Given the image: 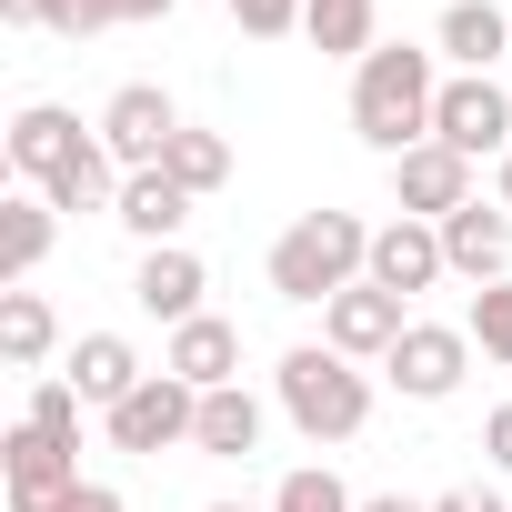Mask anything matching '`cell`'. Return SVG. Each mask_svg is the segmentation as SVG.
Returning a JSON list of instances; mask_svg holds the SVG:
<instances>
[{
  "mask_svg": "<svg viewBox=\"0 0 512 512\" xmlns=\"http://www.w3.org/2000/svg\"><path fill=\"white\" fill-rule=\"evenodd\" d=\"M432 101H442V51L382 41L372 61H352V131H362L382 161H402V151L432 141Z\"/></svg>",
  "mask_w": 512,
  "mask_h": 512,
  "instance_id": "cell-1",
  "label": "cell"
},
{
  "mask_svg": "<svg viewBox=\"0 0 512 512\" xmlns=\"http://www.w3.org/2000/svg\"><path fill=\"white\" fill-rule=\"evenodd\" d=\"M362 272H372V221H362V211H302V221L272 241V262H262L272 302H332V292H352Z\"/></svg>",
  "mask_w": 512,
  "mask_h": 512,
  "instance_id": "cell-2",
  "label": "cell"
},
{
  "mask_svg": "<svg viewBox=\"0 0 512 512\" xmlns=\"http://www.w3.org/2000/svg\"><path fill=\"white\" fill-rule=\"evenodd\" d=\"M272 392H282V422H292L312 452H332V442H352V432L372 422V372L342 362L332 342H292L282 372H272Z\"/></svg>",
  "mask_w": 512,
  "mask_h": 512,
  "instance_id": "cell-3",
  "label": "cell"
},
{
  "mask_svg": "<svg viewBox=\"0 0 512 512\" xmlns=\"http://www.w3.org/2000/svg\"><path fill=\"white\" fill-rule=\"evenodd\" d=\"M432 141H452L462 161H502V151H512V91H502L492 71H442Z\"/></svg>",
  "mask_w": 512,
  "mask_h": 512,
  "instance_id": "cell-4",
  "label": "cell"
},
{
  "mask_svg": "<svg viewBox=\"0 0 512 512\" xmlns=\"http://www.w3.org/2000/svg\"><path fill=\"white\" fill-rule=\"evenodd\" d=\"M101 151L121 161V171H161V151L181 141V111H171V91L161 81H121L111 101H101Z\"/></svg>",
  "mask_w": 512,
  "mask_h": 512,
  "instance_id": "cell-5",
  "label": "cell"
},
{
  "mask_svg": "<svg viewBox=\"0 0 512 512\" xmlns=\"http://www.w3.org/2000/svg\"><path fill=\"white\" fill-rule=\"evenodd\" d=\"M462 372H472V332H462V322H412V332L392 342V362H382V382H392L402 402H452Z\"/></svg>",
  "mask_w": 512,
  "mask_h": 512,
  "instance_id": "cell-6",
  "label": "cell"
},
{
  "mask_svg": "<svg viewBox=\"0 0 512 512\" xmlns=\"http://www.w3.org/2000/svg\"><path fill=\"white\" fill-rule=\"evenodd\" d=\"M111 422V442L121 452H191V432H201V392L181 382V372H151L121 412H101Z\"/></svg>",
  "mask_w": 512,
  "mask_h": 512,
  "instance_id": "cell-7",
  "label": "cell"
},
{
  "mask_svg": "<svg viewBox=\"0 0 512 512\" xmlns=\"http://www.w3.org/2000/svg\"><path fill=\"white\" fill-rule=\"evenodd\" d=\"M412 332V302L402 292H382V282H352V292H332L322 302V342L342 352V362H392V342Z\"/></svg>",
  "mask_w": 512,
  "mask_h": 512,
  "instance_id": "cell-8",
  "label": "cell"
},
{
  "mask_svg": "<svg viewBox=\"0 0 512 512\" xmlns=\"http://www.w3.org/2000/svg\"><path fill=\"white\" fill-rule=\"evenodd\" d=\"M71 482H81V452H71V442H51V432H31V422L0 432V492H11V512H51Z\"/></svg>",
  "mask_w": 512,
  "mask_h": 512,
  "instance_id": "cell-9",
  "label": "cell"
},
{
  "mask_svg": "<svg viewBox=\"0 0 512 512\" xmlns=\"http://www.w3.org/2000/svg\"><path fill=\"white\" fill-rule=\"evenodd\" d=\"M462 201H482V191H472V161H462L452 141H422V151L392 161V211H412V221H452Z\"/></svg>",
  "mask_w": 512,
  "mask_h": 512,
  "instance_id": "cell-10",
  "label": "cell"
},
{
  "mask_svg": "<svg viewBox=\"0 0 512 512\" xmlns=\"http://www.w3.org/2000/svg\"><path fill=\"white\" fill-rule=\"evenodd\" d=\"M452 262H442V221H412V211H392V221H372V272L362 282H382V292H432Z\"/></svg>",
  "mask_w": 512,
  "mask_h": 512,
  "instance_id": "cell-11",
  "label": "cell"
},
{
  "mask_svg": "<svg viewBox=\"0 0 512 512\" xmlns=\"http://www.w3.org/2000/svg\"><path fill=\"white\" fill-rule=\"evenodd\" d=\"M101 131H81V111H61V101H31L21 121H11V171L31 181V191H51L81 151H91Z\"/></svg>",
  "mask_w": 512,
  "mask_h": 512,
  "instance_id": "cell-12",
  "label": "cell"
},
{
  "mask_svg": "<svg viewBox=\"0 0 512 512\" xmlns=\"http://www.w3.org/2000/svg\"><path fill=\"white\" fill-rule=\"evenodd\" d=\"M201 292H211V272H201V251H181V241L141 251V272H131V302H141V312H151L161 332L201 322Z\"/></svg>",
  "mask_w": 512,
  "mask_h": 512,
  "instance_id": "cell-13",
  "label": "cell"
},
{
  "mask_svg": "<svg viewBox=\"0 0 512 512\" xmlns=\"http://www.w3.org/2000/svg\"><path fill=\"white\" fill-rule=\"evenodd\" d=\"M61 382H71L91 412H121V402L151 382V362H141L121 332H81V342H71V362H61Z\"/></svg>",
  "mask_w": 512,
  "mask_h": 512,
  "instance_id": "cell-14",
  "label": "cell"
},
{
  "mask_svg": "<svg viewBox=\"0 0 512 512\" xmlns=\"http://www.w3.org/2000/svg\"><path fill=\"white\" fill-rule=\"evenodd\" d=\"M161 372H181L191 392H231V382H241V322H221V312L181 322L171 352H161Z\"/></svg>",
  "mask_w": 512,
  "mask_h": 512,
  "instance_id": "cell-15",
  "label": "cell"
},
{
  "mask_svg": "<svg viewBox=\"0 0 512 512\" xmlns=\"http://www.w3.org/2000/svg\"><path fill=\"white\" fill-rule=\"evenodd\" d=\"M442 262L482 292V282H512V221L502 211H482V201H462L452 221H442Z\"/></svg>",
  "mask_w": 512,
  "mask_h": 512,
  "instance_id": "cell-16",
  "label": "cell"
},
{
  "mask_svg": "<svg viewBox=\"0 0 512 512\" xmlns=\"http://www.w3.org/2000/svg\"><path fill=\"white\" fill-rule=\"evenodd\" d=\"M262 432H272L262 392L231 382V392H201V432H191V452H201V462H251V452H262Z\"/></svg>",
  "mask_w": 512,
  "mask_h": 512,
  "instance_id": "cell-17",
  "label": "cell"
},
{
  "mask_svg": "<svg viewBox=\"0 0 512 512\" xmlns=\"http://www.w3.org/2000/svg\"><path fill=\"white\" fill-rule=\"evenodd\" d=\"M111 221H121L141 251H161V241H181V221H191V191H181L171 171H131V181H121V201H111Z\"/></svg>",
  "mask_w": 512,
  "mask_h": 512,
  "instance_id": "cell-18",
  "label": "cell"
},
{
  "mask_svg": "<svg viewBox=\"0 0 512 512\" xmlns=\"http://www.w3.org/2000/svg\"><path fill=\"white\" fill-rule=\"evenodd\" d=\"M432 51H442L452 71H492V61L512 51V11H502V0H452L442 31H432Z\"/></svg>",
  "mask_w": 512,
  "mask_h": 512,
  "instance_id": "cell-19",
  "label": "cell"
},
{
  "mask_svg": "<svg viewBox=\"0 0 512 512\" xmlns=\"http://www.w3.org/2000/svg\"><path fill=\"white\" fill-rule=\"evenodd\" d=\"M302 41L322 61H372L382 51V0H302Z\"/></svg>",
  "mask_w": 512,
  "mask_h": 512,
  "instance_id": "cell-20",
  "label": "cell"
},
{
  "mask_svg": "<svg viewBox=\"0 0 512 512\" xmlns=\"http://www.w3.org/2000/svg\"><path fill=\"white\" fill-rule=\"evenodd\" d=\"M51 241H61V211L41 201V191H21V201H0V282H31L41 262H51Z\"/></svg>",
  "mask_w": 512,
  "mask_h": 512,
  "instance_id": "cell-21",
  "label": "cell"
},
{
  "mask_svg": "<svg viewBox=\"0 0 512 512\" xmlns=\"http://www.w3.org/2000/svg\"><path fill=\"white\" fill-rule=\"evenodd\" d=\"M51 342H61V322H51V302H41L31 282H21V292H0V362H11V372H41Z\"/></svg>",
  "mask_w": 512,
  "mask_h": 512,
  "instance_id": "cell-22",
  "label": "cell"
},
{
  "mask_svg": "<svg viewBox=\"0 0 512 512\" xmlns=\"http://www.w3.org/2000/svg\"><path fill=\"white\" fill-rule=\"evenodd\" d=\"M161 171H171V181H181L191 201H211V191L231 181V141H221V131H191V121H181V141L161 151Z\"/></svg>",
  "mask_w": 512,
  "mask_h": 512,
  "instance_id": "cell-23",
  "label": "cell"
},
{
  "mask_svg": "<svg viewBox=\"0 0 512 512\" xmlns=\"http://www.w3.org/2000/svg\"><path fill=\"white\" fill-rule=\"evenodd\" d=\"M121 181H131V171H121V161L91 141V151H81V161H71V171H61L41 201H51V211H111V201H121Z\"/></svg>",
  "mask_w": 512,
  "mask_h": 512,
  "instance_id": "cell-24",
  "label": "cell"
},
{
  "mask_svg": "<svg viewBox=\"0 0 512 512\" xmlns=\"http://www.w3.org/2000/svg\"><path fill=\"white\" fill-rule=\"evenodd\" d=\"M272 512H362V492H352L332 462H302V472L272 482Z\"/></svg>",
  "mask_w": 512,
  "mask_h": 512,
  "instance_id": "cell-25",
  "label": "cell"
},
{
  "mask_svg": "<svg viewBox=\"0 0 512 512\" xmlns=\"http://www.w3.org/2000/svg\"><path fill=\"white\" fill-rule=\"evenodd\" d=\"M462 332H472V352H482V362H502V372H512V282H482V292L462 302Z\"/></svg>",
  "mask_w": 512,
  "mask_h": 512,
  "instance_id": "cell-26",
  "label": "cell"
},
{
  "mask_svg": "<svg viewBox=\"0 0 512 512\" xmlns=\"http://www.w3.org/2000/svg\"><path fill=\"white\" fill-rule=\"evenodd\" d=\"M81 412H91V402H81L61 372H41V382H31V402H21V422H31V432H51V442H71V452H81Z\"/></svg>",
  "mask_w": 512,
  "mask_h": 512,
  "instance_id": "cell-27",
  "label": "cell"
},
{
  "mask_svg": "<svg viewBox=\"0 0 512 512\" xmlns=\"http://www.w3.org/2000/svg\"><path fill=\"white\" fill-rule=\"evenodd\" d=\"M231 21H241L251 41H292V31H302V0H231Z\"/></svg>",
  "mask_w": 512,
  "mask_h": 512,
  "instance_id": "cell-28",
  "label": "cell"
},
{
  "mask_svg": "<svg viewBox=\"0 0 512 512\" xmlns=\"http://www.w3.org/2000/svg\"><path fill=\"white\" fill-rule=\"evenodd\" d=\"M121 21V0H51V31L61 41H91V31H111Z\"/></svg>",
  "mask_w": 512,
  "mask_h": 512,
  "instance_id": "cell-29",
  "label": "cell"
},
{
  "mask_svg": "<svg viewBox=\"0 0 512 512\" xmlns=\"http://www.w3.org/2000/svg\"><path fill=\"white\" fill-rule=\"evenodd\" d=\"M51 512H131V502H121V492H111V482H71V492H61V502H51Z\"/></svg>",
  "mask_w": 512,
  "mask_h": 512,
  "instance_id": "cell-30",
  "label": "cell"
},
{
  "mask_svg": "<svg viewBox=\"0 0 512 512\" xmlns=\"http://www.w3.org/2000/svg\"><path fill=\"white\" fill-rule=\"evenodd\" d=\"M482 452H492V472H512V402H492V422H482Z\"/></svg>",
  "mask_w": 512,
  "mask_h": 512,
  "instance_id": "cell-31",
  "label": "cell"
},
{
  "mask_svg": "<svg viewBox=\"0 0 512 512\" xmlns=\"http://www.w3.org/2000/svg\"><path fill=\"white\" fill-rule=\"evenodd\" d=\"M432 512H502V492H482V482H462V492H442Z\"/></svg>",
  "mask_w": 512,
  "mask_h": 512,
  "instance_id": "cell-32",
  "label": "cell"
},
{
  "mask_svg": "<svg viewBox=\"0 0 512 512\" xmlns=\"http://www.w3.org/2000/svg\"><path fill=\"white\" fill-rule=\"evenodd\" d=\"M0 21L11 31H51V0H0Z\"/></svg>",
  "mask_w": 512,
  "mask_h": 512,
  "instance_id": "cell-33",
  "label": "cell"
},
{
  "mask_svg": "<svg viewBox=\"0 0 512 512\" xmlns=\"http://www.w3.org/2000/svg\"><path fill=\"white\" fill-rule=\"evenodd\" d=\"M181 0H121V21H171Z\"/></svg>",
  "mask_w": 512,
  "mask_h": 512,
  "instance_id": "cell-34",
  "label": "cell"
},
{
  "mask_svg": "<svg viewBox=\"0 0 512 512\" xmlns=\"http://www.w3.org/2000/svg\"><path fill=\"white\" fill-rule=\"evenodd\" d=\"M362 512H432V502H402V492H372Z\"/></svg>",
  "mask_w": 512,
  "mask_h": 512,
  "instance_id": "cell-35",
  "label": "cell"
},
{
  "mask_svg": "<svg viewBox=\"0 0 512 512\" xmlns=\"http://www.w3.org/2000/svg\"><path fill=\"white\" fill-rule=\"evenodd\" d=\"M492 191H502V211H512V151H502V161H492Z\"/></svg>",
  "mask_w": 512,
  "mask_h": 512,
  "instance_id": "cell-36",
  "label": "cell"
},
{
  "mask_svg": "<svg viewBox=\"0 0 512 512\" xmlns=\"http://www.w3.org/2000/svg\"><path fill=\"white\" fill-rule=\"evenodd\" d=\"M201 512H272V502H201Z\"/></svg>",
  "mask_w": 512,
  "mask_h": 512,
  "instance_id": "cell-37",
  "label": "cell"
}]
</instances>
